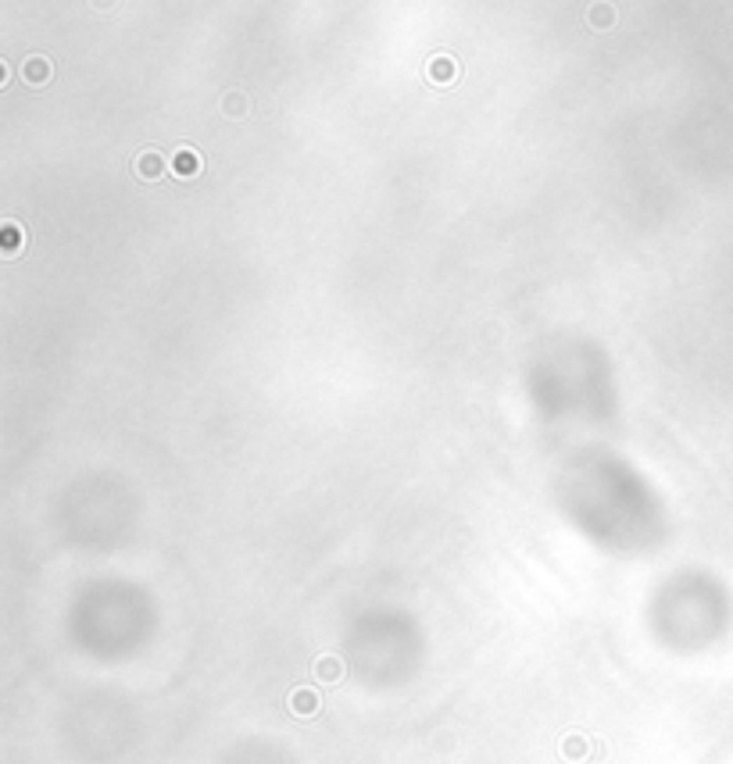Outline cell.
I'll use <instances>...</instances> for the list:
<instances>
[{
    "label": "cell",
    "instance_id": "cell-6",
    "mask_svg": "<svg viewBox=\"0 0 733 764\" xmlns=\"http://www.w3.org/2000/svg\"><path fill=\"white\" fill-rule=\"evenodd\" d=\"M612 22H615V11L608 4H594L590 8V25L594 29H612Z\"/></svg>",
    "mask_w": 733,
    "mask_h": 764
},
{
    "label": "cell",
    "instance_id": "cell-3",
    "mask_svg": "<svg viewBox=\"0 0 733 764\" xmlns=\"http://www.w3.org/2000/svg\"><path fill=\"white\" fill-rule=\"evenodd\" d=\"M136 172H140L147 182H154V179H161V175L169 172V165H165V157H161L158 150H143V154L136 157Z\"/></svg>",
    "mask_w": 733,
    "mask_h": 764
},
{
    "label": "cell",
    "instance_id": "cell-2",
    "mask_svg": "<svg viewBox=\"0 0 733 764\" xmlns=\"http://www.w3.org/2000/svg\"><path fill=\"white\" fill-rule=\"evenodd\" d=\"M22 79H25L29 86H44V83H51V61L40 58V54L25 58V65H22Z\"/></svg>",
    "mask_w": 733,
    "mask_h": 764
},
{
    "label": "cell",
    "instance_id": "cell-4",
    "mask_svg": "<svg viewBox=\"0 0 733 764\" xmlns=\"http://www.w3.org/2000/svg\"><path fill=\"white\" fill-rule=\"evenodd\" d=\"M426 75L433 79L437 86H447V83H454V79H458L461 72H458V65H454L447 54H437V58L426 65Z\"/></svg>",
    "mask_w": 733,
    "mask_h": 764
},
{
    "label": "cell",
    "instance_id": "cell-8",
    "mask_svg": "<svg viewBox=\"0 0 733 764\" xmlns=\"http://www.w3.org/2000/svg\"><path fill=\"white\" fill-rule=\"evenodd\" d=\"M93 4H97V8H107V4H111V0H93Z\"/></svg>",
    "mask_w": 733,
    "mask_h": 764
},
{
    "label": "cell",
    "instance_id": "cell-5",
    "mask_svg": "<svg viewBox=\"0 0 733 764\" xmlns=\"http://www.w3.org/2000/svg\"><path fill=\"white\" fill-rule=\"evenodd\" d=\"M18 247H22L18 225H15V222H4V225H0V250H4V257H15Z\"/></svg>",
    "mask_w": 733,
    "mask_h": 764
},
{
    "label": "cell",
    "instance_id": "cell-7",
    "mask_svg": "<svg viewBox=\"0 0 733 764\" xmlns=\"http://www.w3.org/2000/svg\"><path fill=\"white\" fill-rule=\"evenodd\" d=\"M222 111H225V114H244V111H247V100H244L240 93H229V97L222 100Z\"/></svg>",
    "mask_w": 733,
    "mask_h": 764
},
{
    "label": "cell",
    "instance_id": "cell-1",
    "mask_svg": "<svg viewBox=\"0 0 733 764\" xmlns=\"http://www.w3.org/2000/svg\"><path fill=\"white\" fill-rule=\"evenodd\" d=\"M201 168H204V157H201L197 150L183 147V150L172 154V175H179V179H194V175H201Z\"/></svg>",
    "mask_w": 733,
    "mask_h": 764
}]
</instances>
